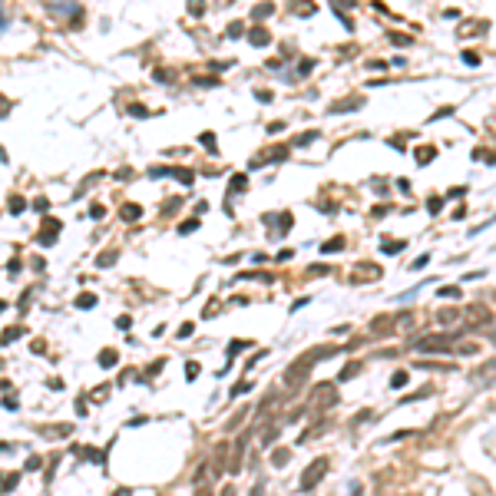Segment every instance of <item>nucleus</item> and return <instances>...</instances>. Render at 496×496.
Wrapping results in <instances>:
<instances>
[{"instance_id":"1","label":"nucleus","mask_w":496,"mask_h":496,"mask_svg":"<svg viewBox=\"0 0 496 496\" xmlns=\"http://www.w3.org/2000/svg\"><path fill=\"white\" fill-rule=\"evenodd\" d=\"M341 347H331V344H324V347H311V351H304L301 358L295 361V364L285 371V387H298V384H304V377H308V371L318 361H327V358H334Z\"/></svg>"},{"instance_id":"2","label":"nucleus","mask_w":496,"mask_h":496,"mask_svg":"<svg viewBox=\"0 0 496 496\" xmlns=\"http://www.w3.org/2000/svg\"><path fill=\"white\" fill-rule=\"evenodd\" d=\"M327 457H318V460H311L308 466H304V473H301V483H298V490L301 493H308V490H314V486L324 480V473H327Z\"/></svg>"},{"instance_id":"3","label":"nucleus","mask_w":496,"mask_h":496,"mask_svg":"<svg viewBox=\"0 0 496 496\" xmlns=\"http://www.w3.org/2000/svg\"><path fill=\"white\" fill-rule=\"evenodd\" d=\"M457 341V334H427L423 341H417V351L423 354H437V351H450V344Z\"/></svg>"},{"instance_id":"4","label":"nucleus","mask_w":496,"mask_h":496,"mask_svg":"<svg viewBox=\"0 0 496 496\" xmlns=\"http://www.w3.org/2000/svg\"><path fill=\"white\" fill-rule=\"evenodd\" d=\"M57 232H60V222H57V219H46L43 228H40V235H37V242H40V245H53Z\"/></svg>"},{"instance_id":"5","label":"nucleus","mask_w":496,"mask_h":496,"mask_svg":"<svg viewBox=\"0 0 496 496\" xmlns=\"http://www.w3.org/2000/svg\"><path fill=\"white\" fill-rule=\"evenodd\" d=\"M358 268H361L358 275H351L354 285H358V281H367V278H381V268H377V265H367L364 262V265H358Z\"/></svg>"},{"instance_id":"6","label":"nucleus","mask_w":496,"mask_h":496,"mask_svg":"<svg viewBox=\"0 0 496 496\" xmlns=\"http://www.w3.org/2000/svg\"><path fill=\"white\" fill-rule=\"evenodd\" d=\"M268 40H271V33L265 30V27H251V30H248V43L251 46H265Z\"/></svg>"},{"instance_id":"7","label":"nucleus","mask_w":496,"mask_h":496,"mask_svg":"<svg viewBox=\"0 0 496 496\" xmlns=\"http://www.w3.org/2000/svg\"><path fill=\"white\" fill-rule=\"evenodd\" d=\"M242 453H245V437H239V440H235V453H232V466H228V470H232V473H239V470H242Z\"/></svg>"},{"instance_id":"8","label":"nucleus","mask_w":496,"mask_h":496,"mask_svg":"<svg viewBox=\"0 0 496 496\" xmlns=\"http://www.w3.org/2000/svg\"><path fill=\"white\" fill-rule=\"evenodd\" d=\"M245 188H248V176H245V172H235L232 182H228V192L239 195V192H245Z\"/></svg>"},{"instance_id":"9","label":"nucleus","mask_w":496,"mask_h":496,"mask_svg":"<svg viewBox=\"0 0 496 496\" xmlns=\"http://www.w3.org/2000/svg\"><path fill=\"white\" fill-rule=\"evenodd\" d=\"M120 215H123L126 222H136L139 215H143V205H136V202H126V205L120 208Z\"/></svg>"},{"instance_id":"10","label":"nucleus","mask_w":496,"mask_h":496,"mask_svg":"<svg viewBox=\"0 0 496 496\" xmlns=\"http://www.w3.org/2000/svg\"><path fill=\"white\" fill-rule=\"evenodd\" d=\"M371 331H374V334H381V338H384V334H390V331H394V324H390V318H384V314H381V318H374Z\"/></svg>"},{"instance_id":"11","label":"nucleus","mask_w":496,"mask_h":496,"mask_svg":"<svg viewBox=\"0 0 496 496\" xmlns=\"http://www.w3.org/2000/svg\"><path fill=\"white\" fill-rule=\"evenodd\" d=\"M434 159H437V149H434V146H420V149H417V162H420V166H430Z\"/></svg>"},{"instance_id":"12","label":"nucleus","mask_w":496,"mask_h":496,"mask_svg":"<svg viewBox=\"0 0 496 496\" xmlns=\"http://www.w3.org/2000/svg\"><path fill=\"white\" fill-rule=\"evenodd\" d=\"M20 483V473H0V490H13Z\"/></svg>"},{"instance_id":"13","label":"nucleus","mask_w":496,"mask_h":496,"mask_svg":"<svg viewBox=\"0 0 496 496\" xmlns=\"http://www.w3.org/2000/svg\"><path fill=\"white\" fill-rule=\"evenodd\" d=\"M463 291H460V285H443L440 288V298H446V301H453V298H460Z\"/></svg>"},{"instance_id":"14","label":"nucleus","mask_w":496,"mask_h":496,"mask_svg":"<svg viewBox=\"0 0 496 496\" xmlns=\"http://www.w3.org/2000/svg\"><path fill=\"white\" fill-rule=\"evenodd\" d=\"M358 371H361V364H358V361H351V364L338 374V381H351V377H358Z\"/></svg>"},{"instance_id":"15","label":"nucleus","mask_w":496,"mask_h":496,"mask_svg":"<svg viewBox=\"0 0 496 496\" xmlns=\"http://www.w3.org/2000/svg\"><path fill=\"white\" fill-rule=\"evenodd\" d=\"M116 361H120V354H116V351H100V367H113Z\"/></svg>"},{"instance_id":"16","label":"nucleus","mask_w":496,"mask_h":496,"mask_svg":"<svg viewBox=\"0 0 496 496\" xmlns=\"http://www.w3.org/2000/svg\"><path fill=\"white\" fill-rule=\"evenodd\" d=\"M288 460H291V450H285V446H281V450H275V457H271V463H275V466H285Z\"/></svg>"},{"instance_id":"17","label":"nucleus","mask_w":496,"mask_h":496,"mask_svg":"<svg viewBox=\"0 0 496 496\" xmlns=\"http://www.w3.org/2000/svg\"><path fill=\"white\" fill-rule=\"evenodd\" d=\"M404 245H407V242H397V239H387V242H384V251H387V255H397V251H400Z\"/></svg>"},{"instance_id":"18","label":"nucleus","mask_w":496,"mask_h":496,"mask_svg":"<svg viewBox=\"0 0 496 496\" xmlns=\"http://www.w3.org/2000/svg\"><path fill=\"white\" fill-rule=\"evenodd\" d=\"M437 318L443 321V324H450V321H460V311H453V308H443V311L437 314Z\"/></svg>"},{"instance_id":"19","label":"nucleus","mask_w":496,"mask_h":496,"mask_svg":"<svg viewBox=\"0 0 496 496\" xmlns=\"http://www.w3.org/2000/svg\"><path fill=\"white\" fill-rule=\"evenodd\" d=\"M76 308H96V295H80L76 298Z\"/></svg>"},{"instance_id":"20","label":"nucleus","mask_w":496,"mask_h":496,"mask_svg":"<svg viewBox=\"0 0 496 496\" xmlns=\"http://www.w3.org/2000/svg\"><path fill=\"white\" fill-rule=\"evenodd\" d=\"M20 334H23V327L17 324V327H10V331H4V338H0V341H4V344H10V341H17V338H20Z\"/></svg>"},{"instance_id":"21","label":"nucleus","mask_w":496,"mask_h":496,"mask_svg":"<svg viewBox=\"0 0 496 496\" xmlns=\"http://www.w3.org/2000/svg\"><path fill=\"white\" fill-rule=\"evenodd\" d=\"M407 381H410V374H407V371H397L394 377H390V387H404Z\"/></svg>"},{"instance_id":"22","label":"nucleus","mask_w":496,"mask_h":496,"mask_svg":"<svg viewBox=\"0 0 496 496\" xmlns=\"http://www.w3.org/2000/svg\"><path fill=\"white\" fill-rule=\"evenodd\" d=\"M341 248H344V239H331L321 245V251H341Z\"/></svg>"},{"instance_id":"23","label":"nucleus","mask_w":496,"mask_h":496,"mask_svg":"<svg viewBox=\"0 0 496 496\" xmlns=\"http://www.w3.org/2000/svg\"><path fill=\"white\" fill-rule=\"evenodd\" d=\"M116 262V251H103L100 258H96V265H100V268H106V265H113Z\"/></svg>"},{"instance_id":"24","label":"nucleus","mask_w":496,"mask_h":496,"mask_svg":"<svg viewBox=\"0 0 496 496\" xmlns=\"http://www.w3.org/2000/svg\"><path fill=\"white\" fill-rule=\"evenodd\" d=\"M23 208H27V202L20 199V195H13V199H10V212H13V215H20Z\"/></svg>"},{"instance_id":"25","label":"nucleus","mask_w":496,"mask_h":496,"mask_svg":"<svg viewBox=\"0 0 496 496\" xmlns=\"http://www.w3.org/2000/svg\"><path fill=\"white\" fill-rule=\"evenodd\" d=\"M242 347H251V344H248V341H232V344H228V358H235Z\"/></svg>"},{"instance_id":"26","label":"nucleus","mask_w":496,"mask_h":496,"mask_svg":"<svg viewBox=\"0 0 496 496\" xmlns=\"http://www.w3.org/2000/svg\"><path fill=\"white\" fill-rule=\"evenodd\" d=\"M195 228H199V219H188V222H182V225H179V232L188 235V232H195Z\"/></svg>"},{"instance_id":"27","label":"nucleus","mask_w":496,"mask_h":496,"mask_svg":"<svg viewBox=\"0 0 496 496\" xmlns=\"http://www.w3.org/2000/svg\"><path fill=\"white\" fill-rule=\"evenodd\" d=\"M248 390H251V384H248V381H239V384L232 387V397H239V394H248Z\"/></svg>"},{"instance_id":"28","label":"nucleus","mask_w":496,"mask_h":496,"mask_svg":"<svg viewBox=\"0 0 496 496\" xmlns=\"http://www.w3.org/2000/svg\"><path fill=\"white\" fill-rule=\"evenodd\" d=\"M185 377H188V381H195V377H199V364H195V361H188V364H185Z\"/></svg>"},{"instance_id":"29","label":"nucleus","mask_w":496,"mask_h":496,"mask_svg":"<svg viewBox=\"0 0 496 496\" xmlns=\"http://www.w3.org/2000/svg\"><path fill=\"white\" fill-rule=\"evenodd\" d=\"M202 146H208V149H215V136H212V132H202Z\"/></svg>"},{"instance_id":"30","label":"nucleus","mask_w":496,"mask_h":496,"mask_svg":"<svg viewBox=\"0 0 496 496\" xmlns=\"http://www.w3.org/2000/svg\"><path fill=\"white\" fill-rule=\"evenodd\" d=\"M314 139H318V132H314V129H311V132H304V136H301V139H298V146H308V143H314Z\"/></svg>"},{"instance_id":"31","label":"nucleus","mask_w":496,"mask_h":496,"mask_svg":"<svg viewBox=\"0 0 496 496\" xmlns=\"http://www.w3.org/2000/svg\"><path fill=\"white\" fill-rule=\"evenodd\" d=\"M103 215H106V208H103V205H93V208H89V219H103Z\"/></svg>"},{"instance_id":"32","label":"nucleus","mask_w":496,"mask_h":496,"mask_svg":"<svg viewBox=\"0 0 496 496\" xmlns=\"http://www.w3.org/2000/svg\"><path fill=\"white\" fill-rule=\"evenodd\" d=\"M271 13V4H262V7H255V17H268Z\"/></svg>"},{"instance_id":"33","label":"nucleus","mask_w":496,"mask_h":496,"mask_svg":"<svg viewBox=\"0 0 496 496\" xmlns=\"http://www.w3.org/2000/svg\"><path fill=\"white\" fill-rule=\"evenodd\" d=\"M179 205H182V199H169V205H162V212H176Z\"/></svg>"},{"instance_id":"34","label":"nucleus","mask_w":496,"mask_h":496,"mask_svg":"<svg viewBox=\"0 0 496 496\" xmlns=\"http://www.w3.org/2000/svg\"><path fill=\"white\" fill-rule=\"evenodd\" d=\"M195 331V324H192V321H188V324H182V327H179V338H188V334H192Z\"/></svg>"},{"instance_id":"35","label":"nucleus","mask_w":496,"mask_h":496,"mask_svg":"<svg viewBox=\"0 0 496 496\" xmlns=\"http://www.w3.org/2000/svg\"><path fill=\"white\" fill-rule=\"evenodd\" d=\"M278 434H281V430H278V427H268V430H265V443H271V440H275Z\"/></svg>"},{"instance_id":"36","label":"nucleus","mask_w":496,"mask_h":496,"mask_svg":"<svg viewBox=\"0 0 496 496\" xmlns=\"http://www.w3.org/2000/svg\"><path fill=\"white\" fill-rule=\"evenodd\" d=\"M427 208H430V212H440V208H443V199H430Z\"/></svg>"},{"instance_id":"37","label":"nucleus","mask_w":496,"mask_h":496,"mask_svg":"<svg viewBox=\"0 0 496 496\" xmlns=\"http://www.w3.org/2000/svg\"><path fill=\"white\" fill-rule=\"evenodd\" d=\"M242 30H245L242 23H232V27H228V37H242Z\"/></svg>"},{"instance_id":"38","label":"nucleus","mask_w":496,"mask_h":496,"mask_svg":"<svg viewBox=\"0 0 496 496\" xmlns=\"http://www.w3.org/2000/svg\"><path fill=\"white\" fill-rule=\"evenodd\" d=\"M390 40H394V43H404V46L410 43V37H404V33H390Z\"/></svg>"},{"instance_id":"39","label":"nucleus","mask_w":496,"mask_h":496,"mask_svg":"<svg viewBox=\"0 0 496 496\" xmlns=\"http://www.w3.org/2000/svg\"><path fill=\"white\" fill-rule=\"evenodd\" d=\"M463 192H466V188H463V185H457V188H450V192H446V199H460Z\"/></svg>"},{"instance_id":"40","label":"nucleus","mask_w":496,"mask_h":496,"mask_svg":"<svg viewBox=\"0 0 496 496\" xmlns=\"http://www.w3.org/2000/svg\"><path fill=\"white\" fill-rule=\"evenodd\" d=\"M288 156V149H285V146H278V149H271V159H285Z\"/></svg>"},{"instance_id":"41","label":"nucleus","mask_w":496,"mask_h":496,"mask_svg":"<svg viewBox=\"0 0 496 496\" xmlns=\"http://www.w3.org/2000/svg\"><path fill=\"white\" fill-rule=\"evenodd\" d=\"M430 262V255H420V258H417V262H414V271H420L423 268V265H427Z\"/></svg>"},{"instance_id":"42","label":"nucleus","mask_w":496,"mask_h":496,"mask_svg":"<svg viewBox=\"0 0 496 496\" xmlns=\"http://www.w3.org/2000/svg\"><path fill=\"white\" fill-rule=\"evenodd\" d=\"M116 324H120V331H126V327H129V324H132V318H129V314H123V318H120V321H116Z\"/></svg>"},{"instance_id":"43","label":"nucleus","mask_w":496,"mask_h":496,"mask_svg":"<svg viewBox=\"0 0 496 496\" xmlns=\"http://www.w3.org/2000/svg\"><path fill=\"white\" fill-rule=\"evenodd\" d=\"M106 394H109V387H96L93 390V400H100V397H106Z\"/></svg>"},{"instance_id":"44","label":"nucleus","mask_w":496,"mask_h":496,"mask_svg":"<svg viewBox=\"0 0 496 496\" xmlns=\"http://www.w3.org/2000/svg\"><path fill=\"white\" fill-rule=\"evenodd\" d=\"M463 60L470 63V66H477V63H480V57H477V53H463Z\"/></svg>"},{"instance_id":"45","label":"nucleus","mask_w":496,"mask_h":496,"mask_svg":"<svg viewBox=\"0 0 496 496\" xmlns=\"http://www.w3.org/2000/svg\"><path fill=\"white\" fill-rule=\"evenodd\" d=\"M222 496H239V490H235V483H228L225 490H222Z\"/></svg>"},{"instance_id":"46","label":"nucleus","mask_w":496,"mask_h":496,"mask_svg":"<svg viewBox=\"0 0 496 496\" xmlns=\"http://www.w3.org/2000/svg\"><path fill=\"white\" fill-rule=\"evenodd\" d=\"M251 496H265V483H255V490H251Z\"/></svg>"},{"instance_id":"47","label":"nucleus","mask_w":496,"mask_h":496,"mask_svg":"<svg viewBox=\"0 0 496 496\" xmlns=\"http://www.w3.org/2000/svg\"><path fill=\"white\" fill-rule=\"evenodd\" d=\"M7 113H10V103H4V100H0V116H7Z\"/></svg>"},{"instance_id":"48","label":"nucleus","mask_w":496,"mask_h":496,"mask_svg":"<svg viewBox=\"0 0 496 496\" xmlns=\"http://www.w3.org/2000/svg\"><path fill=\"white\" fill-rule=\"evenodd\" d=\"M347 496H361V483H351V493Z\"/></svg>"},{"instance_id":"49","label":"nucleus","mask_w":496,"mask_h":496,"mask_svg":"<svg viewBox=\"0 0 496 496\" xmlns=\"http://www.w3.org/2000/svg\"><path fill=\"white\" fill-rule=\"evenodd\" d=\"M0 27H7V17H4V7H0Z\"/></svg>"},{"instance_id":"50","label":"nucleus","mask_w":496,"mask_h":496,"mask_svg":"<svg viewBox=\"0 0 496 496\" xmlns=\"http://www.w3.org/2000/svg\"><path fill=\"white\" fill-rule=\"evenodd\" d=\"M116 496H132V493H129V490H120V493H116Z\"/></svg>"},{"instance_id":"51","label":"nucleus","mask_w":496,"mask_h":496,"mask_svg":"<svg viewBox=\"0 0 496 496\" xmlns=\"http://www.w3.org/2000/svg\"><path fill=\"white\" fill-rule=\"evenodd\" d=\"M4 308H7V301H0V311H4Z\"/></svg>"}]
</instances>
